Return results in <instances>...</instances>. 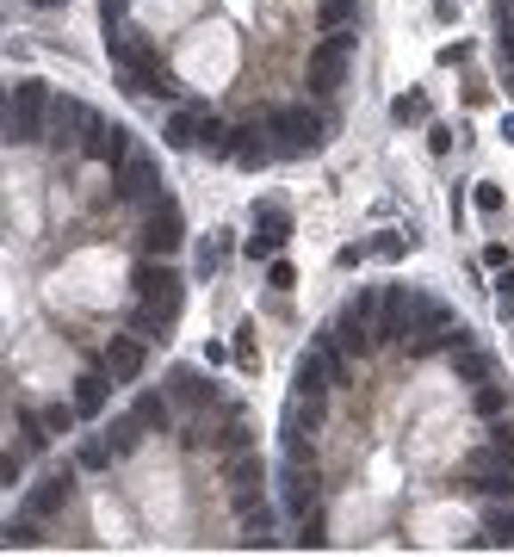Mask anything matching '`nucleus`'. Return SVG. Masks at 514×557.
<instances>
[{"mask_svg":"<svg viewBox=\"0 0 514 557\" xmlns=\"http://www.w3.org/2000/svg\"><path fill=\"white\" fill-rule=\"evenodd\" d=\"M471 205H477V211H484V217H496V211H502V205H509V192H502V186H496V180H484V186H477V192H471Z\"/></svg>","mask_w":514,"mask_h":557,"instance_id":"nucleus-25","label":"nucleus"},{"mask_svg":"<svg viewBox=\"0 0 514 557\" xmlns=\"http://www.w3.org/2000/svg\"><path fill=\"white\" fill-rule=\"evenodd\" d=\"M31 6H62V0H31Z\"/></svg>","mask_w":514,"mask_h":557,"instance_id":"nucleus-37","label":"nucleus"},{"mask_svg":"<svg viewBox=\"0 0 514 557\" xmlns=\"http://www.w3.org/2000/svg\"><path fill=\"white\" fill-rule=\"evenodd\" d=\"M366 248H372V261H403V254H409V236H403V230H385V236H372Z\"/></svg>","mask_w":514,"mask_h":557,"instance_id":"nucleus-22","label":"nucleus"},{"mask_svg":"<svg viewBox=\"0 0 514 557\" xmlns=\"http://www.w3.org/2000/svg\"><path fill=\"white\" fill-rule=\"evenodd\" d=\"M285 508H291L298 521H304V514H316V508H310V471H304V464H291V471H285Z\"/></svg>","mask_w":514,"mask_h":557,"instance_id":"nucleus-16","label":"nucleus"},{"mask_svg":"<svg viewBox=\"0 0 514 557\" xmlns=\"http://www.w3.org/2000/svg\"><path fill=\"white\" fill-rule=\"evenodd\" d=\"M347 56H354V31H335V37H322V44L310 50V87H316V93H335V87H341V69H347Z\"/></svg>","mask_w":514,"mask_h":557,"instance_id":"nucleus-7","label":"nucleus"},{"mask_svg":"<svg viewBox=\"0 0 514 557\" xmlns=\"http://www.w3.org/2000/svg\"><path fill=\"white\" fill-rule=\"evenodd\" d=\"M174 322H180V316H167V310H155V303H136V310H130V328H136L143 341H155V347L174 341Z\"/></svg>","mask_w":514,"mask_h":557,"instance_id":"nucleus-13","label":"nucleus"},{"mask_svg":"<svg viewBox=\"0 0 514 557\" xmlns=\"http://www.w3.org/2000/svg\"><path fill=\"white\" fill-rule=\"evenodd\" d=\"M255 230L260 236H249V261H266V254H279L285 242H291V217H285V205H260L255 211Z\"/></svg>","mask_w":514,"mask_h":557,"instance_id":"nucleus-8","label":"nucleus"},{"mask_svg":"<svg viewBox=\"0 0 514 557\" xmlns=\"http://www.w3.org/2000/svg\"><path fill=\"white\" fill-rule=\"evenodd\" d=\"M249 446H255V427H249L242 409H230V416H224V433H217V452H249Z\"/></svg>","mask_w":514,"mask_h":557,"instance_id":"nucleus-15","label":"nucleus"},{"mask_svg":"<svg viewBox=\"0 0 514 557\" xmlns=\"http://www.w3.org/2000/svg\"><path fill=\"white\" fill-rule=\"evenodd\" d=\"M509 93H514V62H509Z\"/></svg>","mask_w":514,"mask_h":557,"instance_id":"nucleus-38","label":"nucleus"},{"mask_svg":"<svg viewBox=\"0 0 514 557\" xmlns=\"http://www.w3.org/2000/svg\"><path fill=\"white\" fill-rule=\"evenodd\" d=\"M106 50H112V69H118V81H125L130 93H161V100L180 93V81L161 69L155 50H143V44H130V37H106Z\"/></svg>","mask_w":514,"mask_h":557,"instance_id":"nucleus-1","label":"nucleus"},{"mask_svg":"<svg viewBox=\"0 0 514 557\" xmlns=\"http://www.w3.org/2000/svg\"><path fill=\"white\" fill-rule=\"evenodd\" d=\"M106 440H112V452H118V458H130V452L143 446V421H136V416L112 421V427H106Z\"/></svg>","mask_w":514,"mask_h":557,"instance_id":"nucleus-18","label":"nucleus"},{"mask_svg":"<svg viewBox=\"0 0 514 557\" xmlns=\"http://www.w3.org/2000/svg\"><path fill=\"white\" fill-rule=\"evenodd\" d=\"M199 131H205V112H192V106H180V112H167V125H161V137H167V149H199Z\"/></svg>","mask_w":514,"mask_h":557,"instance_id":"nucleus-12","label":"nucleus"},{"mask_svg":"<svg viewBox=\"0 0 514 557\" xmlns=\"http://www.w3.org/2000/svg\"><path fill=\"white\" fill-rule=\"evenodd\" d=\"M347 19H354V0H329L322 6V25H347Z\"/></svg>","mask_w":514,"mask_h":557,"instance_id":"nucleus-32","label":"nucleus"},{"mask_svg":"<svg viewBox=\"0 0 514 557\" xmlns=\"http://www.w3.org/2000/svg\"><path fill=\"white\" fill-rule=\"evenodd\" d=\"M19 464H25V458H19V452H12V446H6V458H0V477H6V483H12V489H19Z\"/></svg>","mask_w":514,"mask_h":557,"instance_id":"nucleus-33","label":"nucleus"},{"mask_svg":"<svg viewBox=\"0 0 514 557\" xmlns=\"http://www.w3.org/2000/svg\"><path fill=\"white\" fill-rule=\"evenodd\" d=\"M112 180H118L112 192H118L125 205H155V198H161V192H155V186H161V174H155V161H149L143 149H130L125 161L112 167Z\"/></svg>","mask_w":514,"mask_h":557,"instance_id":"nucleus-6","label":"nucleus"},{"mask_svg":"<svg viewBox=\"0 0 514 557\" xmlns=\"http://www.w3.org/2000/svg\"><path fill=\"white\" fill-rule=\"evenodd\" d=\"M69 496H75V471H62V477H44V483H37V489L25 496V514L50 521V514H56V508H62Z\"/></svg>","mask_w":514,"mask_h":557,"instance_id":"nucleus-10","label":"nucleus"},{"mask_svg":"<svg viewBox=\"0 0 514 557\" xmlns=\"http://www.w3.org/2000/svg\"><path fill=\"white\" fill-rule=\"evenodd\" d=\"M428 149H434V155H446V149H453V131H446V125H434V131H428Z\"/></svg>","mask_w":514,"mask_h":557,"instance_id":"nucleus-34","label":"nucleus"},{"mask_svg":"<svg viewBox=\"0 0 514 557\" xmlns=\"http://www.w3.org/2000/svg\"><path fill=\"white\" fill-rule=\"evenodd\" d=\"M266 118H273V137H285L279 155H310V149H322V118H316L310 106H273Z\"/></svg>","mask_w":514,"mask_h":557,"instance_id":"nucleus-5","label":"nucleus"},{"mask_svg":"<svg viewBox=\"0 0 514 557\" xmlns=\"http://www.w3.org/2000/svg\"><path fill=\"white\" fill-rule=\"evenodd\" d=\"M434 19H440V25H453V19H459V0H434Z\"/></svg>","mask_w":514,"mask_h":557,"instance_id":"nucleus-35","label":"nucleus"},{"mask_svg":"<svg viewBox=\"0 0 514 557\" xmlns=\"http://www.w3.org/2000/svg\"><path fill=\"white\" fill-rule=\"evenodd\" d=\"M174 391H180V403H192V409H211V403H217V391H211L199 372H174Z\"/></svg>","mask_w":514,"mask_h":557,"instance_id":"nucleus-17","label":"nucleus"},{"mask_svg":"<svg viewBox=\"0 0 514 557\" xmlns=\"http://www.w3.org/2000/svg\"><path fill=\"white\" fill-rule=\"evenodd\" d=\"M100 366H106L118 384H130V378L143 372V335H136V341H130V335H112V341L100 347Z\"/></svg>","mask_w":514,"mask_h":557,"instance_id":"nucleus-9","label":"nucleus"},{"mask_svg":"<svg viewBox=\"0 0 514 557\" xmlns=\"http://www.w3.org/2000/svg\"><path fill=\"white\" fill-rule=\"evenodd\" d=\"M130 416L143 421V427H167V397H155V391H143V397H136V409H130Z\"/></svg>","mask_w":514,"mask_h":557,"instance_id":"nucleus-23","label":"nucleus"},{"mask_svg":"<svg viewBox=\"0 0 514 557\" xmlns=\"http://www.w3.org/2000/svg\"><path fill=\"white\" fill-rule=\"evenodd\" d=\"M136 248H143V254H155V261H174V254L186 248V211H180L174 198H155V205H143Z\"/></svg>","mask_w":514,"mask_h":557,"instance_id":"nucleus-2","label":"nucleus"},{"mask_svg":"<svg viewBox=\"0 0 514 557\" xmlns=\"http://www.w3.org/2000/svg\"><path fill=\"white\" fill-rule=\"evenodd\" d=\"M266 285H273V291H291V285H298V267H291V261H273V267H266Z\"/></svg>","mask_w":514,"mask_h":557,"instance_id":"nucleus-30","label":"nucleus"},{"mask_svg":"<svg viewBox=\"0 0 514 557\" xmlns=\"http://www.w3.org/2000/svg\"><path fill=\"white\" fill-rule=\"evenodd\" d=\"M106 403H112V372H106V366L81 372V378H75V409H81V416H100Z\"/></svg>","mask_w":514,"mask_h":557,"instance_id":"nucleus-11","label":"nucleus"},{"mask_svg":"<svg viewBox=\"0 0 514 557\" xmlns=\"http://www.w3.org/2000/svg\"><path fill=\"white\" fill-rule=\"evenodd\" d=\"M502 142H514V112H509V118H502Z\"/></svg>","mask_w":514,"mask_h":557,"instance_id":"nucleus-36","label":"nucleus"},{"mask_svg":"<svg viewBox=\"0 0 514 557\" xmlns=\"http://www.w3.org/2000/svg\"><path fill=\"white\" fill-rule=\"evenodd\" d=\"M236 359H242V366H249V372H255V322H242V341H236Z\"/></svg>","mask_w":514,"mask_h":557,"instance_id":"nucleus-31","label":"nucleus"},{"mask_svg":"<svg viewBox=\"0 0 514 557\" xmlns=\"http://www.w3.org/2000/svg\"><path fill=\"white\" fill-rule=\"evenodd\" d=\"M316 427H322V397L298 391V397H291V409H285V433H316Z\"/></svg>","mask_w":514,"mask_h":557,"instance_id":"nucleus-14","label":"nucleus"},{"mask_svg":"<svg viewBox=\"0 0 514 557\" xmlns=\"http://www.w3.org/2000/svg\"><path fill=\"white\" fill-rule=\"evenodd\" d=\"M496 316H502V322H514V267H502V273H496Z\"/></svg>","mask_w":514,"mask_h":557,"instance_id":"nucleus-26","label":"nucleus"},{"mask_svg":"<svg viewBox=\"0 0 514 557\" xmlns=\"http://www.w3.org/2000/svg\"><path fill=\"white\" fill-rule=\"evenodd\" d=\"M390 118H396V125H421V118H428V100H421V93H403V100L390 106Z\"/></svg>","mask_w":514,"mask_h":557,"instance_id":"nucleus-24","label":"nucleus"},{"mask_svg":"<svg viewBox=\"0 0 514 557\" xmlns=\"http://www.w3.org/2000/svg\"><path fill=\"white\" fill-rule=\"evenodd\" d=\"M298 545H304V552L329 545V533H322V514H304V527H298Z\"/></svg>","mask_w":514,"mask_h":557,"instance_id":"nucleus-27","label":"nucleus"},{"mask_svg":"<svg viewBox=\"0 0 514 557\" xmlns=\"http://www.w3.org/2000/svg\"><path fill=\"white\" fill-rule=\"evenodd\" d=\"M459 378L490 384V378H496V359H490V353H477V347H465V353H459Z\"/></svg>","mask_w":514,"mask_h":557,"instance_id":"nucleus-19","label":"nucleus"},{"mask_svg":"<svg viewBox=\"0 0 514 557\" xmlns=\"http://www.w3.org/2000/svg\"><path fill=\"white\" fill-rule=\"evenodd\" d=\"M37 539H44L37 514H12V521H6V552H19V545H37Z\"/></svg>","mask_w":514,"mask_h":557,"instance_id":"nucleus-20","label":"nucleus"},{"mask_svg":"<svg viewBox=\"0 0 514 557\" xmlns=\"http://www.w3.org/2000/svg\"><path fill=\"white\" fill-rule=\"evenodd\" d=\"M130 291H136V303H155L167 316H180V303H186V278L174 273V261H155V254H143V267L130 273Z\"/></svg>","mask_w":514,"mask_h":557,"instance_id":"nucleus-3","label":"nucleus"},{"mask_svg":"<svg viewBox=\"0 0 514 557\" xmlns=\"http://www.w3.org/2000/svg\"><path fill=\"white\" fill-rule=\"evenodd\" d=\"M75 416H81V409H69V403H50V409H44V427H50V433H69V427H75Z\"/></svg>","mask_w":514,"mask_h":557,"instance_id":"nucleus-28","label":"nucleus"},{"mask_svg":"<svg viewBox=\"0 0 514 557\" xmlns=\"http://www.w3.org/2000/svg\"><path fill=\"white\" fill-rule=\"evenodd\" d=\"M44 106H50V87H44V81H19V87H12V100H6V142H12V149L44 137V125H37Z\"/></svg>","mask_w":514,"mask_h":557,"instance_id":"nucleus-4","label":"nucleus"},{"mask_svg":"<svg viewBox=\"0 0 514 557\" xmlns=\"http://www.w3.org/2000/svg\"><path fill=\"white\" fill-rule=\"evenodd\" d=\"M471 409H477L484 421H496L502 409H509V391H502V384H477V397H471Z\"/></svg>","mask_w":514,"mask_h":557,"instance_id":"nucleus-21","label":"nucleus"},{"mask_svg":"<svg viewBox=\"0 0 514 557\" xmlns=\"http://www.w3.org/2000/svg\"><path fill=\"white\" fill-rule=\"evenodd\" d=\"M490 545H514V508L490 514Z\"/></svg>","mask_w":514,"mask_h":557,"instance_id":"nucleus-29","label":"nucleus"}]
</instances>
